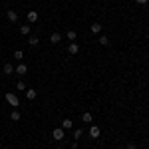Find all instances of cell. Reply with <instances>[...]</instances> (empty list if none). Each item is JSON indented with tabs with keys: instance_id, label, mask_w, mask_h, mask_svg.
I'll return each mask as SVG.
<instances>
[{
	"instance_id": "1",
	"label": "cell",
	"mask_w": 149,
	"mask_h": 149,
	"mask_svg": "<svg viewBox=\"0 0 149 149\" xmlns=\"http://www.w3.org/2000/svg\"><path fill=\"white\" fill-rule=\"evenodd\" d=\"M4 97H6V102L10 103L12 107H18V105H20V100H18V95H16V93L6 92V95H4Z\"/></svg>"
},
{
	"instance_id": "2",
	"label": "cell",
	"mask_w": 149,
	"mask_h": 149,
	"mask_svg": "<svg viewBox=\"0 0 149 149\" xmlns=\"http://www.w3.org/2000/svg\"><path fill=\"white\" fill-rule=\"evenodd\" d=\"M52 137L56 139V141H62V139H66V129H62V127H56V129L52 131Z\"/></svg>"
},
{
	"instance_id": "3",
	"label": "cell",
	"mask_w": 149,
	"mask_h": 149,
	"mask_svg": "<svg viewBox=\"0 0 149 149\" xmlns=\"http://www.w3.org/2000/svg\"><path fill=\"white\" fill-rule=\"evenodd\" d=\"M14 72H16L18 76H26V74H28V66H26V64H18V66L14 68Z\"/></svg>"
},
{
	"instance_id": "4",
	"label": "cell",
	"mask_w": 149,
	"mask_h": 149,
	"mask_svg": "<svg viewBox=\"0 0 149 149\" xmlns=\"http://www.w3.org/2000/svg\"><path fill=\"white\" fill-rule=\"evenodd\" d=\"M38 18H40V16H38V12H34V10H30L28 12V14H26V20H28V22H38Z\"/></svg>"
},
{
	"instance_id": "5",
	"label": "cell",
	"mask_w": 149,
	"mask_h": 149,
	"mask_svg": "<svg viewBox=\"0 0 149 149\" xmlns=\"http://www.w3.org/2000/svg\"><path fill=\"white\" fill-rule=\"evenodd\" d=\"M68 52L72 54V56H74V54H78V52H80V44H76V42H70V44H68Z\"/></svg>"
},
{
	"instance_id": "6",
	"label": "cell",
	"mask_w": 149,
	"mask_h": 149,
	"mask_svg": "<svg viewBox=\"0 0 149 149\" xmlns=\"http://www.w3.org/2000/svg\"><path fill=\"white\" fill-rule=\"evenodd\" d=\"M90 135H92L93 139H97L100 135H102V131H100V127H97V125H92V127H90Z\"/></svg>"
},
{
	"instance_id": "7",
	"label": "cell",
	"mask_w": 149,
	"mask_h": 149,
	"mask_svg": "<svg viewBox=\"0 0 149 149\" xmlns=\"http://www.w3.org/2000/svg\"><path fill=\"white\" fill-rule=\"evenodd\" d=\"M6 18H8L10 22H18V12H14V10H8V12H6Z\"/></svg>"
},
{
	"instance_id": "8",
	"label": "cell",
	"mask_w": 149,
	"mask_h": 149,
	"mask_svg": "<svg viewBox=\"0 0 149 149\" xmlns=\"http://www.w3.org/2000/svg\"><path fill=\"white\" fill-rule=\"evenodd\" d=\"M2 72H4L6 76H12V74H14V66H12L10 62H8V64H4V68H2Z\"/></svg>"
},
{
	"instance_id": "9",
	"label": "cell",
	"mask_w": 149,
	"mask_h": 149,
	"mask_svg": "<svg viewBox=\"0 0 149 149\" xmlns=\"http://www.w3.org/2000/svg\"><path fill=\"white\" fill-rule=\"evenodd\" d=\"M90 30H92V34H100V32H102V24H100V22H93L92 26H90Z\"/></svg>"
},
{
	"instance_id": "10",
	"label": "cell",
	"mask_w": 149,
	"mask_h": 149,
	"mask_svg": "<svg viewBox=\"0 0 149 149\" xmlns=\"http://www.w3.org/2000/svg\"><path fill=\"white\" fill-rule=\"evenodd\" d=\"M60 40H62V34L60 32H54V34L50 36V42L52 44H60Z\"/></svg>"
},
{
	"instance_id": "11",
	"label": "cell",
	"mask_w": 149,
	"mask_h": 149,
	"mask_svg": "<svg viewBox=\"0 0 149 149\" xmlns=\"http://www.w3.org/2000/svg\"><path fill=\"white\" fill-rule=\"evenodd\" d=\"M30 30H32L30 24H22L20 26V34H24V36H30Z\"/></svg>"
},
{
	"instance_id": "12",
	"label": "cell",
	"mask_w": 149,
	"mask_h": 149,
	"mask_svg": "<svg viewBox=\"0 0 149 149\" xmlns=\"http://www.w3.org/2000/svg\"><path fill=\"white\" fill-rule=\"evenodd\" d=\"M72 127H74V121H72V119H68V117H66V119H64V121H62V129H72Z\"/></svg>"
},
{
	"instance_id": "13",
	"label": "cell",
	"mask_w": 149,
	"mask_h": 149,
	"mask_svg": "<svg viewBox=\"0 0 149 149\" xmlns=\"http://www.w3.org/2000/svg\"><path fill=\"white\" fill-rule=\"evenodd\" d=\"M81 121H84V123H92V121H93L92 113H90V111H86V113L81 115Z\"/></svg>"
},
{
	"instance_id": "14",
	"label": "cell",
	"mask_w": 149,
	"mask_h": 149,
	"mask_svg": "<svg viewBox=\"0 0 149 149\" xmlns=\"http://www.w3.org/2000/svg\"><path fill=\"white\" fill-rule=\"evenodd\" d=\"M28 44H30V46H38V44H40V38H38V36H30Z\"/></svg>"
},
{
	"instance_id": "15",
	"label": "cell",
	"mask_w": 149,
	"mask_h": 149,
	"mask_svg": "<svg viewBox=\"0 0 149 149\" xmlns=\"http://www.w3.org/2000/svg\"><path fill=\"white\" fill-rule=\"evenodd\" d=\"M10 117H12V121H20V117H22V115H20V111H18V109H14V111L10 113Z\"/></svg>"
},
{
	"instance_id": "16",
	"label": "cell",
	"mask_w": 149,
	"mask_h": 149,
	"mask_svg": "<svg viewBox=\"0 0 149 149\" xmlns=\"http://www.w3.org/2000/svg\"><path fill=\"white\" fill-rule=\"evenodd\" d=\"M66 36H68L70 42H76V36H78V34H76V30H68V34H66Z\"/></svg>"
},
{
	"instance_id": "17",
	"label": "cell",
	"mask_w": 149,
	"mask_h": 149,
	"mask_svg": "<svg viewBox=\"0 0 149 149\" xmlns=\"http://www.w3.org/2000/svg\"><path fill=\"white\" fill-rule=\"evenodd\" d=\"M100 44L102 46H109V38L107 36H100Z\"/></svg>"
},
{
	"instance_id": "18",
	"label": "cell",
	"mask_w": 149,
	"mask_h": 149,
	"mask_svg": "<svg viewBox=\"0 0 149 149\" xmlns=\"http://www.w3.org/2000/svg\"><path fill=\"white\" fill-rule=\"evenodd\" d=\"M36 95H38V93H36V90H28V92H26V97H28V100H34Z\"/></svg>"
},
{
	"instance_id": "19",
	"label": "cell",
	"mask_w": 149,
	"mask_h": 149,
	"mask_svg": "<svg viewBox=\"0 0 149 149\" xmlns=\"http://www.w3.org/2000/svg\"><path fill=\"white\" fill-rule=\"evenodd\" d=\"M14 58H16V60H22V58H24V52H22V50H16V52H14Z\"/></svg>"
},
{
	"instance_id": "20",
	"label": "cell",
	"mask_w": 149,
	"mask_h": 149,
	"mask_svg": "<svg viewBox=\"0 0 149 149\" xmlns=\"http://www.w3.org/2000/svg\"><path fill=\"white\" fill-rule=\"evenodd\" d=\"M81 135H84V131H81V129H76V131H74V139H80Z\"/></svg>"
},
{
	"instance_id": "21",
	"label": "cell",
	"mask_w": 149,
	"mask_h": 149,
	"mask_svg": "<svg viewBox=\"0 0 149 149\" xmlns=\"http://www.w3.org/2000/svg\"><path fill=\"white\" fill-rule=\"evenodd\" d=\"M16 88H18L20 92H22V90H26V86H24V81H18V84H16Z\"/></svg>"
},
{
	"instance_id": "22",
	"label": "cell",
	"mask_w": 149,
	"mask_h": 149,
	"mask_svg": "<svg viewBox=\"0 0 149 149\" xmlns=\"http://www.w3.org/2000/svg\"><path fill=\"white\" fill-rule=\"evenodd\" d=\"M125 149H137V145H135V143H127Z\"/></svg>"
},
{
	"instance_id": "23",
	"label": "cell",
	"mask_w": 149,
	"mask_h": 149,
	"mask_svg": "<svg viewBox=\"0 0 149 149\" xmlns=\"http://www.w3.org/2000/svg\"><path fill=\"white\" fill-rule=\"evenodd\" d=\"M135 2H137V4H147L149 0H135Z\"/></svg>"
}]
</instances>
